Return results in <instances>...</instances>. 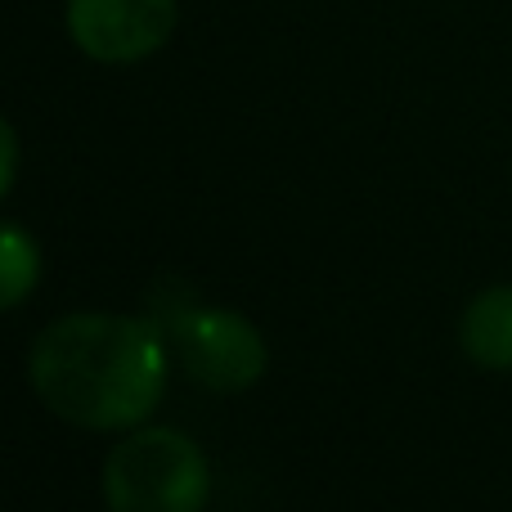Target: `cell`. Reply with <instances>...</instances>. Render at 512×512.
<instances>
[{"label":"cell","instance_id":"1","mask_svg":"<svg viewBox=\"0 0 512 512\" xmlns=\"http://www.w3.org/2000/svg\"><path fill=\"white\" fill-rule=\"evenodd\" d=\"M50 414L86 432H131L167 391V333L144 315H63L27 355Z\"/></svg>","mask_w":512,"mask_h":512},{"label":"cell","instance_id":"2","mask_svg":"<svg viewBox=\"0 0 512 512\" xmlns=\"http://www.w3.org/2000/svg\"><path fill=\"white\" fill-rule=\"evenodd\" d=\"M108 512H203L212 468L176 427H140L104 459Z\"/></svg>","mask_w":512,"mask_h":512},{"label":"cell","instance_id":"3","mask_svg":"<svg viewBox=\"0 0 512 512\" xmlns=\"http://www.w3.org/2000/svg\"><path fill=\"white\" fill-rule=\"evenodd\" d=\"M162 333L171 337L185 373L207 391H248L261 382L270 351L265 337L256 333L252 319H243L239 310L225 306H176L171 319L162 324Z\"/></svg>","mask_w":512,"mask_h":512},{"label":"cell","instance_id":"4","mask_svg":"<svg viewBox=\"0 0 512 512\" xmlns=\"http://www.w3.org/2000/svg\"><path fill=\"white\" fill-rule=\"evenodd\" d=\"M176 0H68V36L95 63H140L176 32Z\"/></svg>","mask_w":512,"mask_h":512},{"label":"cell","instance_id":"5","mask_svg":"<svg viewBox=\"0 0 512 512\" xmlns=\"http://www.w3.org/2000/svg\"><path fill=\"white\" fill-rule=\"evenodd\" d=\"M459 342L472 364L490 373H512V283L486 288L468 301Z\"/></svg>","mask_w":512,"mask_h":512},{"label":"cell","instance_id":"6","mask_svg":"<svg viewBox=\"0 0 512 512\" xmlns=\"http://www.w3.org/2000/svg\"><path fill=\"white\" fill-rule=\"evenodd\" d=\"M41 283V248L27 230L0 221V315L23 306Z\"/></svg>","mask_w":512,"mask_h":512},{"label":"cell","instance_id":"7","mask_svg":"<svg viewBox=\"0 0 512 512\" xmlns=\"http://www.w3.org/2000/svg\"><path fill=\"white\" fill-rule=\"evenodd\" d=\"M18 176V131L9 126V117H0V198L14 189Z\"/></svg>","mask_w":512,"mask_h":512}]
</instances>
